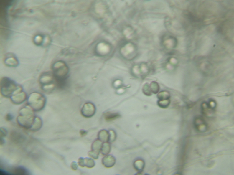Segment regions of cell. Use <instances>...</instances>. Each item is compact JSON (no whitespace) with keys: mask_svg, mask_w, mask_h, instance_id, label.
Returning <instances> with one entry per match:
<instances>
[{"mask_svg":"<svg viewBox=\"0 0 234 175\" xmlns=\"http://www.w3.org/2000/svg\"><path fill=\"white\" fill-rule=\"evenodd\" d=\"M1 171V172H0V174H1V175H10L11 174L1 169V171Z\"/></svg>","mask_w":234,"mask_h":175,"instance_id":"cell-33","label":"cell"},{"mask_svg":"<svg viewBox=\"0 0 234 175\" xmlns=\"http://www.w3.org/2000/svg\"><path fill=\"white\" fill-rule=\"evenodd\" d=\"M27 104L34 111H41L45 107L46 99L42 94L37 92L31 93L27 98Z\"/></svg>","mask_w":234,"mask_h":175,"instance_id":"cell-2","label":"cell"},{"mask_svg":"<svg viewBox=\"0 0 234 175\" xmlns=\"http://www.w3.org/2000/svg\"><path fill=\"white\" fill-rule=\"evenodd\" d=\"M194 126L196 130L200 133L206 132L207 129V123L201 117H197L195 119L194 121Z\"/></svg>","mask_w":234,"mask_h":175,"instance_id":"cell-7","label":"cell"},{"mask_svg":"<svg viewBox=\"0 0 234 175\" xmlns=\"http://www.w3.org/2000/svg\"><path fill=\"white\" fill-rule=\"evenodd\" d=\"M158 97L159 101L165 100H169L170 95L167 92L162 91L158 94Z\"/></svg>","mask_w":234,"mask_h":175,"instance_id":"cell-22","label":"cell"},{"mask_svg":"<svg viewBox=\"0 0 234 175\" xmlns=\"http://www.w3.org/2000/svg\"><path fill=\"white\" fill-rule=\"evenodd\" d=\"M0 85L1 93L6 97H10L19 86L14 81L6 77L1 79Z\"/></svg>","mask_w":234,"mask_h":175,"instance_id":"cell-4","label":"cell"},{"mask_svg":"<svg viewBox=\"0 0 234 175\" xmlns=\"http://www.w3.org/2000/svg\"><path fill=\"white\" fill-rule=\"evenodd\" d=\"M52 70L56 81L66 80L69 70L64 62L60 61L55 63L52 66Z\"/></svg>","mask_w":234,"mask_h":175,"instance_id":"cell-3","label":"cell"},{"mask_svg":"<svg viewBox=\"0 0 234 175\" xmlns=\"http://www.w3.org/2000/svg\"><path fill=\"white\" fill-rule=\"evenodd\" d=\"M145 165L144 161L140 159H136L133 164L134 168L137 171L140 172L143 171Z\"/></svg>","mask_w":234,"mask_h":175,"instance_id":"cell-12","label":"cell"},{"mask_svg":"<svg viewBox=\"0 0 234 175\" xmlns=\"http://www.w3.org/2000/svg\"><path fill=\"white\" fill-rule=\"evenodd\" d=\"M4 62L6 66L10 67H16L19 64L17 59L14 56H12L6 57L4 60Z\"/></svg>","mask_w":234,"mask_h":175,"instance_id":"cell-11","label":"cell"},{"mask_svg":"<svg viewBox=\"0 0 234 175\" xmlns=\"http://www.w3.org/2000/svg\"><path fill=\"white\" fill-rule=\"evenodd\" d=\"M80 133L81 136H83L87 135V132L85 131L82 130L80 131Z\"/></svg>","mask_w":234,"mask_h":175,"instance_id":"cell-34","label":"cell"},{"mask_svg":"<svg viewBox=\"0 0 234 175\" xmlns=\"http://www.w3.org/2000/svg\"><path fill=\"white\" fill-rule=\"evenodd\" d=\"M55 85L54 83L42 86V89L45 92L49 93L52 92L55 88Z\"/></svg>","mask_w":234,"mask_h":175,"instance_id":"cell-21","label":"cell"},{"mask_svg":"<svg viewBox=\"0 0 234 175\" xmlns=\"http://www.w3.org/2000/svg\"><path fill=\"white\" fill-rule=\"evenodd\" d=\"M159 106L162 108H167L170 104V101L169 100H165L159 101L158 102Z\"/></svg>","mask_w":234,"mask_h":175,"instance_id":"cell-26","label":"cell"},{"mask_svg":"<svg viewBox=\"0 0 234 175\" xmlns=\"http://www.w3.org/2000/svg\"><path fill=\"white\" fill-rule=\"evenodd\" d=\"M143 92L145 95L150 96L151 95V91L150 87L148 83L145 84L143 88Z\"/></svg>","mask_w":234,"mask_h":175,"instance_id":"cell-25","label":"cell"},{"mask_svg":"<svg viewBox=\"0 0 234 175\" xmlns=\"http://www.w3.org/2000/svg\"><path fill=\"white\" fill-rule=\"evenodd\" d=\"M44 39V36L41 35H37L34 39V42L37 45H42Z\"/></svg>","mask_w":234,"mask_h":175,"instance_id":"cell-23","label":"cell"},{"mask_svg":"<svg viewBox=\"0 0 234 175\" xmlns=\"http://www.w3.org/2000/svg\"><path fill=\"white\" fill-rule=\"evenodd\" d=\"M55 77L53 73L50 72H46L42 73L40 76L39 81L42 85L52 83Z\"/></svg>","mask_w":234,"mask_h":175,"instance_id":"cell-8","label":"cell"},{"mask_svg":"<svg viewBox=\"0 0 234 175\" xmlns=\"http://www.w3.org/2000/svg\"><path fill=\"white\" fill-rule=\"evenodd\" d=\"M89 156L94 159H98L99 154H98L93 151H90L88 153Z\"/></svg>","mask_w":234,"mask_h":175,"instance_id":"cell-29","label":"cell"},{"mask_svg":"<svg viewBox=\"0 0 234 175\" xmlns=\"http://www.w3.org/2000/svg\"><path fill=\"white\" fill-rule=\"evenodd\" d=\"M116 160L112 155H108L103 157L102 159L103 165L107 168L113 167L115 164Z\"/></svg>","mask_w":234,"mask_h":175,"instance_id":"cell-10","label":"cell"},{"mask_svg":"<svg viewBox=\"0 0 234 175\" xmlns=\"http://www.w3.org/2000/svg\"><path fill=\"white\" fill-rule=\"evenodd\" d=\"M102 143L99 139L93 142L91 146L92 151L99 154L103 144Z\"/></svg>","mask_w":234,"mask_h":175,"instance_id":"cell-16","label":"cell"},{"mask_svg":"<svg viewBox=\"0 0 234 175\" xmlns=\"http://www.w3.org/2000/svg\"><path fill=\"white\" fill-rule=\"evenodd\" d=\"M104 43L100 44L98 46L97 50L98 54L101 55H105L108 51L107 45Z\"/></svg>","mask_w":234,"mask_h":175,"instance_id":"cell-18","label":"cell"},{"mask_svg":"<svg viewBox=\"0 0 234 175\" xmlns=\"http://www.w3.org/2000/svg\"><path fill=\"white\" fill-rule=\"evenodd\" d=\"M10 138L12 141L16 143H18L24 139V137L19 133L13 132L11 134Z\"/></svg>","mask_w":234,"mask_h":175,"instance_id":"cell-19","label":"cell"},{"mask_svg":"<svg viewBox=\"0 0 234 175\" xmlns=\"http://www.w3.org/2000/svg\"><path fill=\"white\" fill-rule=\"evenodd\" d=\"M78 163L82 167L86 166L89 168H92L95 165L94 160L89 158H80L78 159Z\"/></svg>","mask_w":234,"mask_h":175,"instance_id":"cell-9","label":"cell"},{"mask_svg":"<svg viewBox=\"0 0 234 175\" xmlns=\"http://www.w3.org/2000/svg\"><path fill=\"white\" fill-rule=\"evenodd\" d=\"M42 126V121L39 117H36L30 130L33 131H39Z\"/></svg>","mask_w":234,"mask_h":175,"instance_id":"cell-13","label":"cell"},{"mask_svg":"<svg viewBox=\"0 0 234 175\" xmlns=\"http://www.w3.org/2000/svg\"><path fill=\"white\" fill-rule=\"evenodd\" d=\"M13 118V116L10 114H7L5 116V119L7 121H10Z\"/></svg>","mask_w":234,"mask_h":175,"instance_id":"cell-31","label":"cell"},{"mask_svg":"<svg viewBox=\"0 0 234 175\" xmlns=\"http://www.w3.org/2000/svg\"><path fill=\"white\" fill-rule=\"evenodd\" d=\"M111 148V145L109 143H104L101 149L102 154L103 155H108L110 153Z\"/></svg>","mask_w":234,"mask_h":175,"instance_id":"cell-20","label":"cell"},{"mask_svg":"<svg viewBox=\"0 0 234 175\" xmlns=\"http://www.w3.org/2000/svg\"><path fill=\"white\" fill-rule=\"evenodd\" d=\"M96 112V107L93 104L90 103H85L83 106L81 113L84 117L89 118L95 115Z\"/></svg>","mask_w":234,"mask_h":175,"instance_id":"cell-6","label":"cell"},{"mask_svg":"<svg viewBox=\"0 0 234 175\" xmlns=\"http://www.w3.org/2000/svg\"><path fill=\"white\" fill-rule=\"evenodd\" d=\"M27 97L26 93L23 91L22 87L19 86L18 89L10 98L13 103L19 105L24 102L27 99Z\"/></svg>","mask_w":234,"mask_h":175,"instance_id":"cell-5","label":"cell"},{"mask_svg":"<svg viewBox=\"0 0 234 175\" xmlns=\"http://www.w3.org/2000/svg\"><path fill=\"white\" fill-rule=\"evenodd\" d=\"M109 137V143L113 142L116 139V135L115 132L113 130H110L108 131Z\"/></svg>","mask_w":234,"mask_h":175,"instance_id":"cell-27","label":"cell"},{"mask_svg":"<svg viewBox=\"0 0 234 175\" xmlns=\"http://www.w3.org/2000/svg\"><path fill=\"white\" fill-rule=\"evenodd\" d=\"M51 42V39L50 37L46 35L44 36V39L42 46L44 47L48 46L50 44Z\"/></svg>","mask_w":234,"mask_h":175,"instance_id":"cell-28","label":"cell"},{"mask_svg":"<svg viewBox=\"0 0 234 175\" xmlns=\"http://www.w3.org/2000/svg\"><path fill=\"white\" fill-rule=\"evenodd\" d=\"M7 134V130L4 128H1V138H3L6 136Z\"/></svg>","mask_w":234,"mask_h":175,"instance_id":"cell-30","label":"cell"},{"mask_svg":"<svg viewBox=\"0 0 234 175\" xmlns=\"http://www.w3.org/2000/svg\"><path fill=\"white\" fill-rule=\"evenodd\" d=\"M121 116L120 114L118 113L108 112L105 113L104 118L106 120L108 121L113 120L119 118Z\"/></svg>","mask_w":234,"mask_h":175,"instance_id":"cell-15","label":"cell"},{"mask_svg":"<svg viewBox=\"0 0 234 175\" xmlns=\"http://www.w3.org/2000/svg\"><path fill=\"white\" fill-rule=\"evenodd\" d=\"M34 111L29 106L22 108L19 111V115L17 121L21 127L30 129L31 128L36 116Z\"/></svg>","mask_w":234,"mask_h":175,"instance_id":"cell-1","label":"cell"},{"mask_svg":"<svg viewBox=\"0 0 234 175\" xmlns=\"http://www.w3.org/2000/svg\"><path fill=\"white\" fill-rule=\"evenodd\" d=\"M12 174L16 175H28L29 172L24 167L18 166L13 169Z\"/></svg>","mask_w":234,"mask_h":175,"instance_id":"cell-17","label":"cell"},{"mask_svg":"<svg viewBox=\"0 0 234 175\" xmlns=\"http://www.w3.org/2000/svg\"><path fill=\"white\" fill-rule=\"evenodd\" d=\"M108 131L106 130L100 131L98 135V139L103 143L108 142L109 140Z\"/></svg>","mask_w":234,"mask_h":175,"instance_id":"cell-14","label":"cell"},{"mask_svg":"<svg viewBox=\"0 0 234 175\" xmlns=\"http://www.w3.org/2000/svg\"><path fill=\"white\" fill-rule=\"evenodd\" d=\"M151 92L154 94L158 93L159 90V87L157 83L153 82H151L150 86Z\"/></svg>","mask_w":234,"mask_h":175,"instance_id":"cell-24","label":"cell"},{"mask_svg":"<svg viewBox=\"0 0 234 175\" xmlns=\"http://www.w3.org/2000/svg\"><path fill=\"white\" fill-rule=\"evenodd\" d=\"M71 167L72 169L76 170L78 167V165L77 163L75 162L72 163L71 164Z\"/></svg>","mask_w":234,"mask_h":175,"instance_id":"cell-32","label":"cell"},{"mask_svg":"<svg viewBox=\"0 0 234 175\" xmlns=\"http://www.w3.org/2000/svg\"><path fill=\"white\" fill-rule=\"evenodd\" d=\"M1 145L2 144H4V143L5 141L2 138H1Z\"/></svg>","mask_w":234,"mask_h":175,"instance_id":"cell-35","label":"cell"}]
</instances>
